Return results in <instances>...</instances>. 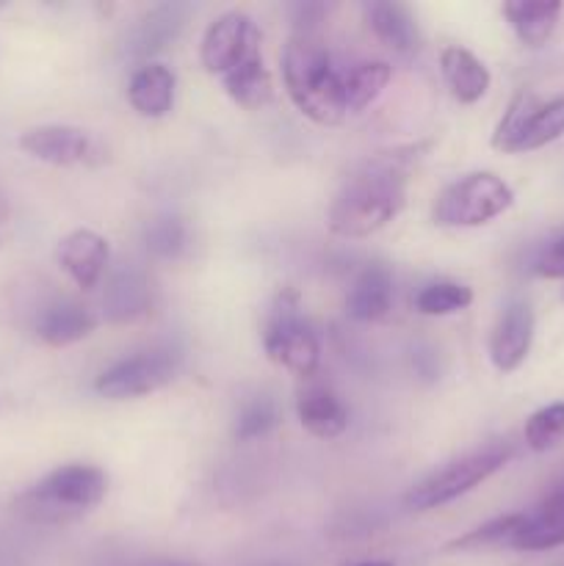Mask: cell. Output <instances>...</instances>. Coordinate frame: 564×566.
Segmentation results:
<instances>
[{"label":"cell","mask_w":564,"mask_h":566,"mask_svg":"<svg viewBox=\"0 0 564 566\" xmlns=\"http://www.w3.org/2000/svg\"><path fill=\"white\" fill-rule=\"evenodd\" d=\"M564 545V490H553L542 506L525 512L523 525L512 539L514 551L540 553Z\"/></svg>","instance_id":"cell-17"},{"label":"cell","mask_w":564,"mask_h":566,"mask_svg":"<svg viewBox=\"0 0 564 566\" xmlns=\"http://www.w3.org/2000/svg\"><path fill=\"white\" fill-rule=\"evenodd\" d=\"M224 81V92L230 94L232 103H238L247 111H258L271 103L274 97V86H271V75L263 64V55L254 53L243 61L241 66L221 77Z\"/></svg>","instance_id":"cell-23"},{"label":"cell","mask_w":564,"mask_h":566,"mask_svg":"<svg viewBox=\"0 0 564 566\" xmlns=\"http://www.w3.org/2000/svg\"><path fill=\"white\" fill-rule=\"evenodd\" d=\"M9 199H6V193L0 191V224H3L6 219H9Z\"/></svg>","instance_id":"cell-33"},{"label":"cell","mask_w":564,"mask_h":566,"mask_svg":"<svg viewBox=\"0 0 564 566\" xmlns=\"http://www.w3.org/2000/svg\"><path fill=\"white\" fill-rule=\"evenodd\" d=\"M365 22L374 31V36L396 53L418 50V25L401 3H387V0L365 3Z\"/></svg>","instance_id":"cell-22"},{"label":"cell","mask_w":564,"mask_h":566,"mask_svg":"<svg viewBox=\"0 0 564 566\" xmlns=\"http://www.w3.org/2000/svg\"><path fill=\"white\" fill-rule=\"evenodd\" d=\"M531 271L542 280H564V235L553 238L536 252Z\"/></svg>","instance_id":"cell-30"},{"label":"cell","mask_w":564,"mask_h":566,"mask_svg":"<svg viewBox=\"0 0 564 566\" xmlns=\"http://www.w3.org/2000/svg\"><path fill=\"white\" fill-rule=\"evenodd\" d=\"M562 9L556 0H509L503 3V17L525 48H542L556 31Z\"/></svg>","instance_id":"cell-20"},{"label":"cell","mask_w":564,"mask_h":566,"mask_svg":"<svg viewBox=\"0 0 564 566\" xmlns=\"http://www.w3.org/2000/svg\"><path fill=\"white\" fill-rule=\"evenodd\" d=\"M296 415L302 429L318 440H335L348 429V409L330 387H304L296 398Z\"/></svg>","instance_id":"cell-18"},{"label":"cell","mask_w":564,"mask_h":566,"mask_svg":"<svg viewBox=\"0 0 564 566\" xmlns=\"http://www.w3.org/2000/svg\"><path fill=\"white\" fill-rule=\"evenodd\" d=\"M20 149L50 166L100 164L103 149L86 130L72 125H39L20 136Z\"/></svg>","instance_id":"cell-10"},{"label":"cell","mask_w":564,"mask_h":566,"mask_svg":"<svg viewBox=\"0 0 564 566\" xmlns=\"http://www.w3.org/2000/svg\"><path fill=\"white\" fill-rule=\"evenodd\" d=\"M512 457V446H487L481 451L468 453V457L457 459V462L446 464L442 470L426 475L420 484H415L407 492L404 503L412 512H431V509L446 506V503L468 495L476 486L484 484L487 479H492L498 470L506 468Z\"/></svg>","instance_id":"cell-4"},{"label":"cell","mask_w":564,"mask_h":566,"mask_svg":"<svg viewBox=\"0 0 564 566\" xmlns=\"http://www.w3.org/2000/svg\"><path fill=\"white\" fill-rule=\"evenodd\" d=\"M514 205V193L492 171H473L442 188L431 208V219L440 227H481L498 219Z\"/></svg>","instance_id":"cell-6"},{"label":"cell","mask_w":564,"mask_h":566,"mask_svg":"<svg viewBox=\"0 0 564 566\" xmlns=\"http://www.w3.org/2000/svg\"><path fill=\"white\" fill-rule=\"evenodd\" d=\"M94 326H97V321H94L92 310L72 302V298H55L39 313L36 335L48 346L64 348L92 335Z\"/></svg>","instance_id":"cell-16"},{"label":"cell","mask_w":564,"mask_h":566,"mask_svg":"<svg viewBox=\"0 0 564 566\" xmlns=\"http://www.w3.org/2000/svg\"><path fill=\"white\" fill-rule=\"evenodd\" d=\"M357 566H393V564H387V562H365V564H357Z\"/></svg>","instance_id":"cell-34"},{"label":"cell","mask_w":564,"mask_h":566,"mask_svg":"<svg viewBox=\"0 0 564 566\" xmlns=\"http://www.w3.org/2000/svg\"><path fill=\"white\" fill-rule=\"evenodd\" d=\"M525 446L531 451L542 453L556 448L564 440V401L547 403V407L536 409L529 420H525Z\"/></svg>","instance_id":"cell-29"},{"label":"cell","mask_w":564,"mask_h":566,"mask_svg":"<svg viewBox=\"0 0 564 566\" xmlns=\"http://www.w3.org/2000/svg\"><path fill=\"white\" fill-rule=\"evenodd\" d=\"M127 99L133 111L147 119H160L175 105V72L166 64H144L127 83Z\"/></svg>","instance_id":"cell-19"},{"label":"cell","mask_w":564,"mask_h":566,"mask_svg":"<svg viewBox=\"0 0 564 566\" xmlns=\"http://www.w3.org/2000/svg\"><path fill=\"white\" fill-rule=\"evenodd\" d=\"M260 53V31L241 11H227L208 25L199 48V59L210 75H230L249 55Z\"/></svg>","instance_id":"cell-9"},{"label":"cell","mask_w":564,"mask_h":566,"mask_svg":"<svg viewBox=\"0 0 564 566\" xmlns=\"http://www.w3.org/2000/svg\"><path fill=\"white\" fill-rule=\"evenodd\" d=\"M390 66L385 61H368V64L354 66L343 75V97H346V114H359L368 108L385 86L390 83Z\"/></svg>","instance_id":"cell-24"},{"label":"cell","mask_w":564,"mask_h":566,"mask_svg":"<svg viewBox=\"0 0 564 566\" xmlns=\"http://www.w3.org/2000/svg\"><path fill=\"white\" fill-rule=\"evenodd\" d=\"M525 512L503 514V517L490 520V523L479 525V528L468 531L464 536L453 539L446 551L451 553H481L495 551V547H512V539L518 536L520 525H523Z\"/></svg>","instance_id":"cell-25"},{"label":"cell","mask_w":564,"mask_h":566,"mask_svg":"<svg viewBox=\"0 0 564 566\" xmlns=\"http://www.w3.org/2000/svg\"><path fill=\"white\" fill-rule=\"evenodd\" d=\"M144 247L158 260H180L191 247V230L180 216H158L144 227Z\"/></svg>","instance_id":"cell-26"},{"label":"cell","mask_w":564,"mask_h":566,"mask_svg":"<svg viewBox=\"0 0 564 566\" xmlns=\"http://www.w3.org/2000/svg\"><path fill=\"white\" fill-rule=\"evenodd\" d=\"M276 423H280V409H276V403L265 396H254L249 401H243L241 409H238L232 434H236L238 442H252L269 434L271 429H276Z\"/></svg>","instance_id":"cell-28"},{"label":"cell","mask_w":564,"mask_h":566,"mask_svg":"<svg viewBox=\"0 0 564 566\" xmlns=\"http://www.w3.org/2000/svg\"><path fill=\"white\" fill-rule=\"evenodd\" d=\"M473 302V291L462 282L440 280L426 285L424 291L415 296V310L420 315H431V318H442V315L462 313L464 307H470Z\"/></svg>","instance_id":"cell-27"},{"label":"cell","mask_w":564,"mask_h":566,"mask_svg":"<svg viewBox=\"0 0 564 566\" xmlns=\"http://www.w3.org/2000/svg\"><path fill=\"white\" fill-rule=\"evenodd\" d=\"M100 566H199V564L182 562V558H166V556H114V558H105Z\"/></svg>","instance_id":"cell-32"},{"label":"cell","mask_w":564,"mask_h":566,"mask_svg":"<svg viewBox=\"0 0 564 566\" xmlns=\"http://www.w3.org/2000/svg\"><path fill=\"white\" fill-rule=\"evenodd\" d=\"M534 343V310L529 302H509L490 335V359L501 374H512L525 363Z\"/></svg>","instance_id":"cell-11"},{"label":"cell","mask_w":564,"mask_h":566,"mask_svg":"<svg viewBox=\"0 0 564 566\" xmlns=\"http://www.w3.org/2000/svg\"><path fill=\"white\" fill-rule=\"evenodd\" d=\"M324 11L326 9L321 3H296V6H291L293 25H296L299 33H315V25L321 22Z\"/></svg>","instance_id":"cell-31"},{"label":"cell","mask_w":564,"mask_h":566,"mask_svg":"<svg viewBox=\"0 0 564 566\" xmlns=\"http://www.w3.org/2000/svg\"><path fill=\"white\" fill-rule=\"evenodd\" d=\"M55 260L81 291H92L108 265V241L94 230H75L61 238Z\"/></svg>","instance_id":"cell-12"},{"label":"cell","mask_w":564,"mask_h":566,"mask_svg":"<svg viewBox=\"0 0 564 566\" xmlns=\"http://www.w3.org/2000/svg\"><path fill=\"white\" fill-rule=\"evenodd\" d=\"M440 70L448 88H451V94L459 103H479L487 94V88H490V70L470 50L457 48V44L440 53Z\"/></svg>","instance_id":"cell-21"},{"label":"cell","mask_w":564,"mask_h":566,"mask_svg":"<svg viewBox=\"0 0 564 566\" xmlns=\"http://www.w3.org/2000/svg\"><path fill=\"white\" fill-rule=\"evenodd\" d=\"M265 357L296 376H313L321 363V346L313 326L304 321L296 291H282L274 298L263 332Z\"/></svg>","instance_id":"cell-5"},{"label":"cell","mask_w":564,"mask_h":566,"mask_svg":"<svg viewBox=\"0 0 564 566\" xmlns=\"http://www.w3.org/2000/svg\"><path fill=\"white\" fill-rule=\"evenodd\" d=\"M393 307V276L387 265L370 263L359 271L346 296V315L359 324L382 321Z\"/></svg>","instance_id":"cell-15"},{"label":"cell","mask_w":564,"mask_h":566,"mask_svg":"<svg viewBox=\"0 0 564 566\" xmlns=\"http://www.w3.org/2000/svg\"><path fill=\"white\" fill-rule=\"evenodd\" d=\"M153 307V285L136 265H119L108 276L103 293V313L111 324H133Z\"/></svg>","instance_id":"cell-13"},{"label":"cell","mask_w":564,"mask_h":566,"mask_svg":"<svg viewBox=\"0 0 564 566\" xmlns=\"http://www.w3.org/2000/svg\"><path fill=\"white\" fill-rule=\"evenodd\" d=\"M188 20L186 3H160L149 9L127 33L125 50L130 59H149L169 48L182 33Z\"/></svg>","instance_id":"cell-14"},{"label":"cell","mask_w":564,"mask_h":566,"mask_svg":"<svg viewBox=\"0 0 564 566\" xmlns=\"http://www.w3.org/2000/svg\"><path fill=\"white\" fill-rule=\"evenodd\" d=\"M564 136V94L540 103L531 92L514 94L506 114L498 122L492 147L501 153H531Z\"/></svg>","instance_id":"cell-7"},{"label":"cell","mask_w":564,"mask_h":566,"mask_svg":"<svg viewBox=\"0 0 564 566\" xmlns=\"http://www.w3.org/2000/svg\"><path fill=\"white\" fill-rule=\"evenodd\" d=\"M282 77L293 105L315 125H337L346 116L343 75L332 66L330 50L315 33H296L282 55Z\"/></svg>","instance_id":"cell-2"},{"label":"cell","mask_w":564,"mask_h":566,"mask_svg":"<svg viewBox=\"0 0 564 566\" xmlns=\"http://www.w3.org/2000/svg\"><path fill=\"white\" fill-rule=\"evenodd\" d=\"M177 370H180V354L171 348H153V352L133 354V357L108 365L94 381V390L108 401L142 398L171 385Z\"/></svg>","instance_id":"cell-8"},{"label":"cell","mask_w":564,"mask_h":566,"mask_svg":"<svg viewBox=\"0 0 564 566\" xmlns=\"http://www.w3.org/2000/svg\"><path fill=\"white\" fill-rule=\"evenodd\" d=\"M260 566H280V564H260Z\"/></svg>","instance_id":"cell-35"},{"label":"cell","mask_w":564,"mask_h":566,"mask_svg":"<svg viewBox=\"0 0 564 566\" xmlns=\"http://www.w3.org/2000/svg\"><path fill=\"white\" fill-rule=\"evenodd\" d=\"M108 492V475L94 464H64L28 486L14 501L20 517L36 525H66L81 520Z\"/></svg>","instance_id":"cell-3"},{"label":"cell","mask_w":564,"mask_h":566,"mask_svg":"<svg viewBox=\"0 0 564 566\" xmlns=\"http://www.w3.org/2000/svg\"><path fill=\"white\" fill-rule=\"evenodd\" d=\"M558 490H564V481H562V484H558Z\"/></svg>","instance_id":"cell-36"},{"label":"cell","mask_w":564,"mask_h":566,"mask_svg":"<svg viewBox=\"0 0 564 566\" xmlns=\"http://www.w3.org/2000/svg\"><path fill=\"white\" fill-rule=\"evenodd\" d=\"M412 155L390 153L368 160L335 193L326 224L341 238H368L390 224L407 205V166Z\"/></svg>","instance_id":"cell-1"}]
</instances>
